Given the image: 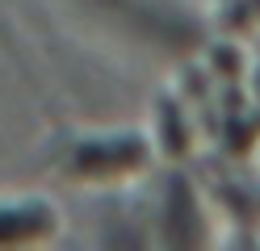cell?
Listing matches in <instances>:
<instances>
[{"label": "cell", "instance_id": "cell-2", "mask_svg": "<svg viewBox=\"0 0 260 251\" xmlns=\"http://www.w3.org/2000/svg\"><path fill=\"white\" fill-rule=\"evenodd\" d=\"M46 226H51V213H46V209H13V213H0V239L38 234Z\"/></svg>", "mask_w": 260, "mask_h": 251}, {"label": "cell", "instance_id": "cell-1", "mask_svg": "<svg viewBox=\"0 0 260 251\" xmlns=\"http://www.w3.org/2000/svg\"><path fill=\"white\" fill-rule=\"evenodd\" d=\"M135 159H143V147L139 142H113V147H88L80 155V167L84 172H122Z\"/></svg>", "mask_w": 260, "mask_h": 251}]
</instances>
